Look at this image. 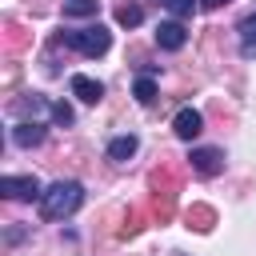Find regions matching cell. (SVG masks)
<instances>
[{"label":"cell","mask_w":256,"mask_h":256,"mask_svg":"<svg viewBox=\"0 0 256 256\" xmlns=\"http://www.w3.org/2000/svg\"><path fill=\"white\" fill-rule=\"evenodd\" d=\"M80 204H84V188H80L76 180H56V184H48L44 196H40V216H44V220H64V216H72Z\"/></svg>","instance_id":"obj_1"},{"label":"cell","mask_w":256,"mask_h":256,"mask_svg":"<svg viewBox=\"0 0 256 256\" xmlns=\"http://www.w3.org/2000/svg\"><path fill=\"white\" fill-rule=\"evenodd\" d=\"M60 40H64L68 48H76L80 56H104V52L112 48V32H108L104 24H88V28H68V32H60Z\"/></svg>","instance_id":"obj_2"},{"label":"cell","mask_w":256,"mask_h":256,"mask_svg":"<svg viewBox=\"0 0 256 256\" xmlns=\"http://www.w3.org/2000/svg\"><path fill=\"white\" fill-rule=\"evenodd\" d=\"M0 192H4L8 200H40V196H44V188H40L36 176H4V180H0Z\"/></svg>","instance_id":"obj_3"},{"label":"cell","mask_w":256,"mask_h":256,"mask_svg":"<svg viewBox=\"0 0 256 256\" xmlns=\"http://www.w3.org/2000/svg\"><path fill=\"white\" fill-rule=\"evenodd\" d=\"M188 164L196 176H220L224 172V152L220 148H192L188 152Z\"/></svg>","instance_id":"obj_4"},{"label":"cell","mask_w":256,"mask_h":256,"mask_svg":"<svg viewBox=\"0 0 256 256\" xmlns=\"http://www.w3.org/2000/svg\"><path fill=\"white\" fill-rule=\"evenodd\" d=\"M184 44H188V32H184L180 20H164V24L156 28V48H164V52H180Z\"/></svg>","instance_id":"obj_5"},{"label":"cell","mask_w":256,"mask_h":256,"mask_svg":"<svg viewBox=\"0 0 256 256\" xmlns=\"http://www.w3.org/2000/svg\"><path fill=\"white\" fill-rule=\"evenodd\" d=\"M200 128H204V116H200L196 108H180V112L172 116V132H176L180 140H192V136H200Z\"/></svg>","instance_id":"obj_6"},{"label":"cell","mask_w":256,"mask_h":256,"mask_svg":"<svg viewBox=\"0 0 256 256\" xmlns=\"http://www.w3.org/2000/svg\"><path fill=\"white\" fill-rule=\"evenodd\" d=\"M68 88H72V96H80L84 104H100V100H104V84L92 80V76H80V72H76V76L68 80Z\"/></svg>","instance_id":"obj_7"},{"label":"cell","mask_w":256,"mask_h":256,"mask_svg":"<svg viewBox=\"0 0 256 256\" xmlns=\"http://www.w3.org/2000/svg\"><path fill=\"white\" fill-rule=\"evenodd\" d=\"M12 112L16 116H32V120H40L44 112H52V104H48V96H40V92H28V96H20V100H12Z\"/></svg>","instance_id":"obj_8"},{"label":"cell","mask_w":256,"mask_h":256,"mask_svg":"<svg viewBox=\"0 0 256 256\" xmlns=\"http://www.w3.org/2000/svg\"><path fill=\"white\" fill-rule=\"evenodd\" d=\"M12 144H16V148H36V144H44V124H40V120H20V124L12 128Z\"/></svg>","instance_id":"obj_9"},{"label":"cell","mask_w":256,"mask_h":256,"mask_svg":"<svg viewBox=\"0 0 256 256\" xmlns=\"http://www.w3.org/2000/svg\"><path fill=\"white\" fill-rule=\"evenodd\" d=\"M240 52H244V60H256V8L240 20Z\"/></svg>","instance_id":"obj_10"},{"label":"cell","mask_w":256,"mask_h":256,"mask_svg":"<svg viewBox=\"0 0 256 256\" xmlns=\"http://www.w3.org/2000/svg\"><path fill=\"white\" fill-rule=\"evenodd\" d=\"M136 148H140V140H136V136H116V140L108 144V160L124 164L128 156H136Z\"/></svg>","instance_id":"obj_11"},{"label":"cell","mask_w":256,"mask_h":256,"mask_svg":"<svg viewBox=\"0 0 256 256\" xmlns=\"http://www.w3.org/2000/svg\"><path fill=\"white\" fill-rule=\"evenodd\" d=\"M144 20V8L136 4V0H120L116 4V24H124V28H136Z\"/></svg>","instance_id":"obj_12"},{"label":"cell","mask_w":256,"mask_h":256,"mask_svg":"<svg viewBox=\"0 0 256 256\" xmlns=\"http://www.w3.org/2000/svg\"><path fill=\"white\" fill-rule=\"evenodd\" d=\"M212 224H216V212H212V208H204V204H192V208H188V228L208 232Z\"/></svg>","instance_id":"obj_13"},{"label":"cell","mask_w":256,"mask_h":256,"mask_svg":"<svg viewBox=\"0 0 256 256\" xmlns=\"http://www.w3.org/2000/svg\"><path fill=\"white\" fill-rule=\"evenodd\" d=\"M64 16H96V0H64Z\"/></svg>","instance_id":"obj_14"},{"label":"cell","mask_w":256,"mask_h":256,"mask_svg":"<svg viewBox=\"0 0 256 256\" xmlns=\"http://www.w3.org/2000/svg\"><path fill=\"white\" fill-rule=\"evenodd\" d=\"M132 92H136V100H140V104H152V100H156V84H152V76H140Z\"/></svg>","instance_id":"obj_15"},{"label":"cell","mask_w":256,"mask_h":256,"mask_svg":"<svg viewBox=\"0 0 256 256\" xmlns=\"http://www.w3.org/2000/svg\"><path fill=\"white\" fill-rule=\"evenodd\" d=\"M160 4H164L172 16H192V12H196V0H160Z\"/></svg>","instance_id":"obj_16"},{"label":"cell","mask_w":256,"mask_h":256,"mask_svg":"<svg viewBox=\"0 0 256 256\" xmlns=\"http://www.w3.org/2000/svg\"><path fill=\"white\" fill-rule=\"evenodd\" d=\"M52 120H56V124H64V128H68V124H72V108H68V104H64V100H52Z\"/></svg>","instance_id":"obj_17"},{"label":"cell","mask_w":256,"mask_h":256,"mask_svg":"<svg viewBox=\"0 0 256 256\" xmlns=\"http://www.w3.org/2000/svg\"><path fill=\"white\" fill-rule=\"evenodd\" d=\"M140 232V212H128L124 216V228H120V240H128V236H136Z\"/></svg>","instance_id":"obj_18"},{"label":"cell","mask_w":256,"mask_h":256,"mask_svg":"<svg viewBox=\"0 0 256 256\" xmlns=\"http://www.w3.org/2000/svg\"><path fill=\"white\" fill-rule=\"evenodd\" d=\"M220 4H228V0H200V8H220Z\"/></svg>","instance_id":"obj_19"}]
</instances>
